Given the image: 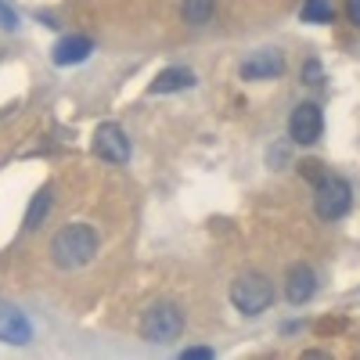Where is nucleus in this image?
<instances>
[{"mask_svg": "<svg viewBox=\"0 0 360 360\" xmlns=\"http://www.w3.org/2000/svg\"><path fill=\"white\" fill-rule=\"evenodd\" d=\"M90 51H94V44H90L86 37H65L54 44V65H79L90 58Z\"/></svg>", "mask_w": 360, "mask_h": 360, "instance_id": "nucleus-10", "label": "nucleus"}, {"mask_svg": "<svg viewBox=\"0 0 360 360\" xmlns=\"http://www.w3.org/2000/svg\"><path fill=\"white\" fill-rule=\"evenodd\" d=\"M321 134H324V115H321V108H317L314 101L295 105V112H292V119H288V137H292L295 144H314V141H321Z\"/></svg>", "mask_w": 360, "mask_h": 360, "instance_id": "nucleus-5", "label": "nucleus"}, {"mask_svg": "<svg viewBox=\"0 0 360 360\" xmlns=\"http://www.w3.org/2000/svg\"><path fill=\"white\" fill-rule=\"evenodd\" d=\"M29 339H33V324H29V317L18 307H11V303H0V342L25 346Z\"/></svg>", "mask_w": 360, "mask_h": 360, "instance_id": "nucleus-7", "label": "nucleus"}, {"mask_svg": "<svg viewBox=\"0 0 360 360\" xmlns=\"http://www.w3.org/2000/svg\"><path fill=\"white\" fill-rule=\"evenodd\" d=\"M281 69H285V62H281L278 51H256L252 58L242 62L245 79H274V76H281Z\"/></svg>", "mask_w": 360, "mask_h": 360, "instance_id": "nucleus-9", "label": "nucleus"}, {"mask_svg": "<svg viewBox=\"0 0 360 360\" xmlns=\"http://www.w3.org/2000/svg\"><path fill=\"white\" fill-rule=\"evenodd\" d=\"M0 25H4V29H15V25H18V15H15V8H8L4 0H0Z\"/></svg>", "mask_w": 360, "mask_h": 360, "instance_id": "nucleus-16", "label": "nucleus"}, {"mask_svg": "<svg viewBox=\"0 0 360 360\" xmlns=\"http://www.w3.org/2000/svg\"><path fill=\"white\" fill-rule=\"evenodd\" d=\"M94 256H98V234H94V227H86V224H69V227H62L51 238V259L62 270L86 266Z\"/></svg>", "mask_w": 360, "mask_h": 360, "instance_id": "nucleus-1", "label": "nucleus"}, {"mask_svg": "<svg viewBox=\"0 0 360 360\" xmlns=\"http://www.w3.org/2000/svg\"><path fill=\"white\" fill-rule=\"evenodd\" d=\"M314 292H317V274H314L310 266L295 263V266L288 270V281H285V295H288V303L303 307V303H310V299H314Z\"/></svg>", "mask_w": 360, "mask_h": 360, "instance_id": "nucleus-8", "label": "nucleus"}, {"mask_svg": "<svg viewBox=\"0 0 360 360\" xmlns=\"http://www.w3.org/2000/svg\"><path fill=\"white\" fill-rule=\"evenodd\" d=\"M349 205H353V191L342 176L335 173H324L317 180V195H314V209H317V217L321 220H339L349 213Z\"/></svg>", "mask_w": 360, "mask_h": 360, "instance_id": "nucleus-4", "label": "nucleus"}, {"mask_svg": "<svg viewBox=\"0 0 360 360\" xmlns=\"http://www.w3.org/2000/svg\"><path fill=\"white\" fill-rule=\"evenodd\" d=\"M346 11H349V22L360 25V0H346Z\"/></svg>", "mask_w": 360, "mask_h": 360, "instance_id": "nucleus-17", "label": "nucleus"}, {"mask_svg": "<svg viewBox=\"0 0 360 360\" xmlns=\"http://www.w3.org/2000/svg\"><path fill=\"white\" fill-rule=\"evenodd\" d=\"M231 303L245 317H259L263 310H270V303H274V285H270V278L249 270V274H242L231 285Z\"/></svg>", "mask_w": 360, "mask_h": 360, "instance_id": "nucleus-2", "label": "nucleus"}, {"mask_svg": "<svg viewBox=\"0 0 360 360\" xmlns=\"http://www.w3.org/2000/svg\"><path fill=\"white\" fill-rule=\"evenodd\" d=\"M213 11H217L213 0H184V18L191 25H205L209 18H213Z\"/></svg>", "mask_w": 360, "mask_h": 360, "instance_id": "nucleus-14", "label": "nucleus"}, {"mask_svg": "<svg viewBox=\"0 0 360 360\" xmlns=\"http://www.w3.org/2000/svg\"><path fill=\"white\" fill-rule=\"evenodd\" d=\"M195 86V72L191 69H162L155 79H152V94H176V90H188Z\"/></svg>", "mask_w": 360, "mask_h": 360, "instance_id": "nucleus-11", "label": "nucleus"}, {"mask_svg": "<svg viewBox=\"0 0 360 360\" xmlns=\"http://www.w3.org/2000/svg\"><path fill=\"white\" fill-rule=\"evenodd\" d=\"M299 15H303V22H317L321 25V22H332L335 18V4H332V0H307Z\"/></svg>", "mask_w": 360, "mask_h": 360, "instance_id": "nucleus-13", "label": "nucleus"}, {"mask_svg": "<svg viewBox=\"0 0 360 360\" xmlns=\"http://www.w3.org/2000/svg\"><path fill=\"white\" fill-rule=\"evenodd\" d=\"M180 356H184V360H213V349H205V346H188Z\"/></svg>", "mask_w": 360, "mask_h": 360, "instance_id": "nucleus-15", "label": "nucleus"}, {"mask_svg": "<svg viewBox=\"0 0 360 360\" xmlns=\"http://www.w3.org/2000/svg\"><path fill=\"white\" fill-rule=\"evenodd\" d=\"M94 155H101L112 166H123L130 159V137L123 134V127L115 123H101L94 130Z\"/></svg>", "mask_w": 360, "mask_h": 360, "instance_id": "nucleus-6", "label": "nucleus"}, {"mask_svg": "<svg viewBox=\"0 0 360 360\" xmlns=\"http://www.w3.org/2000/svg\"><path fill=\"white\" fill-rule=\"evenodd\" d=\"M180 332H184V314L176 303H155L141 317V335L148 342H173Z\"/></svg>", "mask_w": 360, "mask_h": 360, "instance_id": "nucleus-3", "label": "nucleus"}, {"mask_svg": "<svg viewBox=\"0 0 360 360\" xmlns=\"http://www.w3.org/2000/svg\"><path fill=\"white\" fill-rule=\"evenodd\" d=\"M51 213V188H44V191H37L33 195V202H29V213H25V231H37L40 227V220Z\"/></svg>", "mask_w": 360, "mask_h": 360, "instance_id": "nucleus-12", "label": "nucleus"}]
</instances>
